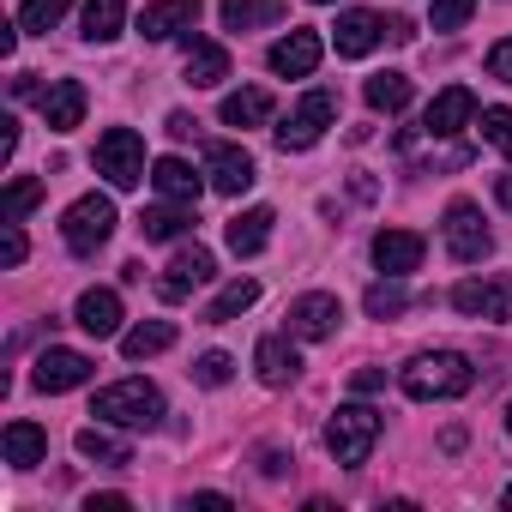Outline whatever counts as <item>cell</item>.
<instances>
[{"mask_svg": "<svg viewBox=\"0 0 512 512\" xmlns=\"http://www.w3.org/2000/svg\"><path fill=\"white\" fill-rule=\"evenodd\" d=\"M386 37H392V19H380V13H362V7H356V13H344V19H338V31H332V43H338V55H344V61H362V55H374Z\"/></svg>", "mask_w": 512, "mask_h": 512, "instance_id": "13", "label": "cell"}, {"mask_svg": "<svg viewBox=\"0 0 512 512\" xmlns=\"http://www.w3.org/2000/svg\"><path fill=\"white\" fill-rule=\"evenodd\" d=\"M37 199H43V181H37V175H19V181L7 187V223H25V217L37 211Z\"/></svg>", "mask_w": 512, "mask_h": 512, "instance_id": "36", "label": "cell"}, {"mask_svg": "<svg viewBox=\"0 0 512 512\" xmlns=\"http://www.w3.org/2000/svg\"><path fill=\"white\" fill-rule=\"evenodd\" d=\"M13 97H43V85H37V73H19V79H13Z\"/></svg>", "mask_w": 512, "mask_h": 512, "instance_id": "44", "label": "cell"}, {"mask_svg": "<svg viewBox=\"0 0 512 512\" xmlns=\"http://www.w3.org/2000/svg\"><path fill=\"white\" fill-rule=\"evenodd\" d=\"M25 253H31V247H25V229H19V223H7V241H0V260H7V266H25Z\"/></svg>", "mask_w": 512, "mask_h": 512, "instance_id": "39", "label": "cell"}, {"mask_svg": "<svg viewBox=\"0 0 512 512\" xmlns=\"http://www.w3.org/2000/svg\"><path fill=\"white\" fill-rule=\"evenodd\" d=\"M488 73H494V79H506V85H512V37H500V43H494V49H488Z\"/></svg>", "mask_w": 512, "mask_h": 512, "instance_id": "40", "label": "cell"}, {"mask_svg": "<svg viewBox=\"0 0 512 512\" xmlns=\"http://www.w3.org/2000/svg\"><path fill=\"white\" fill-rule=\"evenodd\" d=\"M422 253H428V241H422L416 229H380V235H374V266H380L386 278L416 272V266H422Z\"/></svg>", "mask_w": 512, "mask_h": 512, "instance_id": "18", "label": "cell"}, {"mask_svg": "<svg viewBox=\"0 0 512 512\" xmlns=\"http://www.w3.org/2000/svg\"><path fill=\"white\" fill-rule=\"evenodd\" d=\"M205 175H211V187L223 193V199H241L253 181H260V169H253V157L241 151V145H205Z\"/></svg>", "mask_w": 512, "mask_h": 512, "instance_id": "11", "label": "cell"}, {"mask_svg": "<svg viewBox=\"0 0 512 512\" xmlns=\"http://www.w3.org/2000/svg\"><path fill=\"white\" fill-rule=\"evenodd\" d=\"M127 25V7L121 0H85V13H79V37L85 43H115Z\"/></svg>", "mask_w": 512, "mask_h": 512, "instance_id": "29", "label": "cell"}, {"mask_svg": "<svg viewBox=\"0 0 512 512\" xmlns=\"http://www.w3.org/2000/svg\"><path fill=\"white\" fill-rule=\"evenodd\" d=\"M97 175H103L109 187L133 193V187L145 181V139H139L133 127H109V133L97 139Z\"/></svg>", "mask_w": 512, "mask_h": 512, "instance_id": "4", "label": "cell"}, {"mask_svg": "<svg viewBox=\"0 0 512 512\" xmlns=\"http://www.w3.org/2000/svg\"><path fill=\"white\" fill-rule=\"evenodd\" d=\"M211 272H217V260H211V247H181L175 260L163 266V278H157V290H163V302H187L199 284H211Z\"/></svg>", "mask_w": 512, "mask_h": 512, "instance_id": "10", "label": "cell"}, {"mask_svg": "<svg viewBox=\"0 0 512 512\" xmlns=\"http://www.w3.org/2000/svg\"><path fill=\"white\" fill-rule=\"evenodd\" d=\"M151 187H157L163 199H175V205H199V193H205V181H199L193 163H181V157H157V163H151Z\"/></svg>", "mask_w": 512, "mask_h": 512, "instance_id": "21", "label": "cell"}, {"mask_svg": "<svg viewBox=\"0 0 512 512\" xmlns=\"http://www.w3.org/2000/svg\"><path fill=\"white\" fill-rule=\"evenodd\" d=\"M494 199H500V205L512 211V175H500V181H494Z\"/></svg>", "mask_w": 512, "mask_h": 512, "instance_id": "46", "label": "cell"}, {"mask_svg": "<svg viewBox=\"0 0 512 512\" xmlns=\"http://www.w3.org/2000/svg\"><path fill=\"white\" fill-rule=\"evenodd\" d=\"M73 320H79L91 338H115V332H121V296H115V290H85L79 308H73Z\"/></svg>", "mask_w": 512, "mask_h": 512, "instance_id": "23", "label": "cell"}, {"mask_svg": "<svg viewBox=\"0 0 512 512\" xmlns=\"http://www.w3.org/2000/svg\"><path fill=\"white\" fill-rule=\"evenodd\" d=\"M482 139L512 163V109H506V103H488V109H482Z\"/></svg>", "mask_w": 512, "mask_h": 512, "instance_id": "35", "label": "cell"}, {"mask_svg": "<svg viewBox=\"0 0 512 512\" xmlns=\"http://www.w3.org/2000/svg\"><path fill=\"white\" fill-rule=\"evenodd\" d=\"M187 229H193V205H175V199H169V205H145V211H139V235H145V241H175V235H187Z\"/></svg>", "mask_w": 512, "mask_h": 512, "instance_id": "28", "label": "cell"}, {"mask_svg": "<svg viewBox=\"0 0 512 512\" xmlns=\"http://www.w3.org/2000/svg\"><path fill=\"white\" fill-rule=\"evenodd\" d=\"M350 386H356V392H380V386H386V374H380V368H356V374H350Z\"/></svg>", "mask_w": 512, "mask_h": 512, "instance_id": "42", "label": "cell"}, {"mask_svg": "<svg viewBox=\"0 0 512 512\" xmlns=\"http://www.w3.org/2000/svg\"><path fill=\"white\" fill-rule=\"evenodd\" d=\"M500 506H506V512H512V482H506V494H500Z\"/></svg>", "mask_w": 512, "mask_h": 512, "instance_id": "47", "label": "cell"}, {"mask_svg": "<svg viewBox=\"0 0 512 512\" xmlns=\"http://www.w3.org/2000/svg\"><path fill=\"white\" fill-rule=\"evenodd\" d=\"M223 79H229V49L187 31V85H193V91H211V85H223Z\"/></svg>", "mask_w": 512, "mask_h": 512, "instance_id": "20", "label": "cell"}, {"mask_svg": "<svg viewBox=\"0 0 512 512\" xmlns=\"http://www.w3.org/2000/svg\"><path fill=\"white\" fill-rule=\"evenodd\" d=\"M127 506H133L127 494H91L85 500V512H127Z\"/></svg>", "mask_w": 512, "mask_h": 512, "instance_id": "41", "label": "cell"}, {"mask_svg": "<svg viewBox=\"0 0 512 512\" xmlns=\"http://www.w3.org/2000/svg\"><path fill=\"white\" fill-rule=\"evenodd\" d=\"M374 440H380V410H368V404H338V410H332V422H326V452H332L344 470L368 464Z\"/></svg>", "mask_w": 512, "mask_h": 512, "instance_id": "3", "label": "cell"}, {"mask_svg": "<svg viewBox=\"0 0 512 512\" xmlns=\"http://www.w3.org/2000/svg\"><path fill=\"white\" fill-rule=\"evenodd\" d=\"M0 446H7V464H13V470H37V464L49 458V434H43L37 422H7Z\"/></svg>", "mask_w": 512, "mask_h": 512, "instance_id": "25", "label": "cell"}, {"mask_svg": "<svg viewBox=\"0 0 512 512\" xmlns=\"http://www.w3.org/2000/svg\"><path fill=\"white\" fill-rule=\"evenodd\" d=\"M332 121H338V97H332V91H308V97H302L278 127H272V133H278V145H284V151H308V145H320V139H326V127H332Z\"/></svg>", "mask_w": 512, "mask_h": 512, "instance_id": "6", "label": "cell"}, {"mask_svg": "<svg viewBox=\"0 0 512 512\" xmlns=\"http://www.w3.org/2000/svg\"><path fill=\"white\" fill-rule=\"evenodd\" d=\"M338 326H344V302H338V296L314 290V296H296V302H290V338L320 344V338H332Z\"/></svg>", "mask_w": 512, "mask_h": 512, "instance_id": "12", "label": "cell"}, {"mask_svg": "<svg viewBox=\"0 0 512 512\" xmlns=\"http://www.w3.org/2000/svg\"><path fill=\"white\" fill-rule=\"evenodd\" d=\"M290 464H296V458H284L278 446H266V452H260V470H266V476H284Z\"/></svg>", "mask_w": 512, "mask_h": 512, "instance_id": "43", "label": "cell"}, {"mask_svg": "<svg viewBox=\"0 0 512 512\" xmlns=\"http://www.w3.org/2000/svg\"><path fill=\"white\" fill-rule=\"evenodd\" d=\"M91 374H97V362H91L85 350H61V344H49V350L37 356V368H31V386L55 398V392H73V386H85Z\"/></svg>", "mask_w": 512, "mask_h": 512, "instance_id": "9", "label": "cell"}, {"mask_svg": "<svg viewBox=\"0 0 512 512\" xmlns=\"http://www.w3.org/2000/svg\"><path fill=\"white\" fill-rule=\"evenodd\" d=\"M175 344V326L169 320H145V326H133V332H121V356L127 362H145V356H163Z\"/></svg>", "mask_w": 512, "mask_h": 512, "instance_id": "31", "label": "cell"}, {"mask_svg": "<svg viewBox=\"0 0 512 512\" xmlns=\"http://www.w3.org/2000/svg\"><path fill=\"white\" fill-rule=\"evenodd\" d=\"M398 386H404V398H416V404L464 398V392L476 386V368H470L458 350H422V356H410V362H404Z\"/></svg>", "mask_w": 512, "mask_h": 512, "instance_id": "1", "label": "cell"}, {"mask_svg": "<svg viewBox=\"0 0 512 512\" xmlns=\"http://www.w3.org/2000/svg\"><path fill=\"white\" fill-rule=\"evenodd\" d=\"M253 368H260L266 386H290L302 374V356H296L290 338H260V344H253Z\"/></svg>", "mask_w": 512, "mask_h": 512, "instance_id": "22", "label": "cell"}, {"mask_svg": "<svg viewBox=\"0 0 512 512\" xmlns=\"http://www.w3.org/2000/svg\"><path fill=\"white\" fill-rule=\"evenodd\" d=\"M163 127H169V133H175V139H193V127H199V121H193V115H169V121H163Z\"/></svg>", "mask_w": 512, "mask_h": 512, "instance_id": "45", "label": "cell"}, {"mask_svg": "<svg viewBox=\"0 0 512 512\" xmlns=\"http://www.w3.org/2000/svg\"><path fill=\"white\" fill-rule=\"evenodd\" d=\"M199 25V0H151L139 13V37L145 43H169V37H187Z\"/></svg>", "mask_w": 512, "mask_h": 512, "instance_id": "15", "label": "cell"}, {"mask_svg": "<svg viewBox=\"0 0 512 512\" xmlns=\"http://www.w3.org/2000/svg\"><path fill=\"white\" fill-rule=\"evenodd\" d=\"M67 7H73V0H25V7H19V31H25V37H43V31L61 25Z\"/></svg>", "mask_w": 512, "mask_h": 512, "instance_id": "34", "label": "cell"}, {"mask_svg": "<svg viewBox=\"0 0 512 512\" xmlns=\"http://www.w3.org/2000/svg\"><path fill=\"white\" fill-rule=\"evenodd\" d=\"M362 308H368V320H398V314L410 308V290H404L398 278H386V284H374V290L362 296Z\"/></svg>", "mask_w": 512, "mask_h": 512, "instance_id": "33", "label": "cell"}, {"mask_svg": "<svg viewBox=\"0 0 512 512\" xmlns=\"http://www.w3.org/2000/svg\"><path fill=\"white\" fill-rule=\"evenodd\" d=\"M109 235H115V199H109V193H85V199L67 205V217H61V241H67L73 253H97Z\"/></svg>", "mask_w": 512, "mask_h": 512, "instance_id": "5", "label": "cell"}, {"mask_svg": "<svg viewBox=\"0 0 512 512\" xmlns=\"http://www.w3.org/2000/svg\"><path fill=\"white\" fill-rule=\"evenodd\" d=\"M320 55H326L320 31H290V37H278V43H272L266 67H272L278 79H308V73L320 67Z\"/></svg>", "mask_w": 512, "mask_h": 512, "instance_id": "14", "label": "cell"}, {"mask_svg": "<svg viewBox=\"0 0 512 512\" xmlns=\"http://www.w3.org/2000/svg\"><path fill=\"white\" fill-rule=\"evenodd\" d=\"M506 428H512V404H506Z\"/></svg>", "mask_w": 512, "mask_h": 512, "instance_id": "48", "label": "cell"}, {"mask_svg": "<svg viewBox=\"0 0 512 512\" xmlns=\"http://www.w3.org/2000/svg\"><path fill=\"white\" fill-rule=\"evenodd\" d=\"M91 416H97V422H115V428H145V434H151V428L163 422V392H157L151 380H115V386L97 392Z\"/></svg>", "mask_w": 512, "mask_h": 512, "instance_id": "2", "label": "cell"}, {"mask_svg": "<svg viewBox=\"0 0 512 512\" xmlns=\"http://www.w3.org/2000/svg\"><path fill=\"white\" fill-rule=\"evenodd\" d=\"M217 13H223V31H260L290 13V0H217Z\"/></svg>", "mask_w": 512, "mask_h": 512, "instance_id": "24", "label": "cell"}, {"mask_svg": "<svg viewBox=\"0 0 512 512\" xmlns=\"http://www.w3.org/2000/svg\"><path fill=\"white\" fill-rule=\"evenodd\" d=\"M314 7H332V0H314Z\"/></svg>", "mask_w": 512, "mask_h": 512, "instance_id": "49", "label": "cell"}, {"mask_svg": "<svg viewBox=\"0 0 512 512\" xmlns=\"http://www.w3.org/2000/svg\"><path fill=\"white\" fill-rule=\"evenodd\" d=\"M229 374H235V362H229L223 350H205V356L193 362V380H199V386H229Z\"/></svg>", "mask_w": 512, "mask_h": 512, "instance_id": "37", "label": "cell"}, {"mask_svg": "<svg viewBox=\"0 0 512 512\" xmlns=\"http://www.w3.org/2000/svg\"><path fill=\"white\" fill-rule=\"evenodd\" d=\"M470 115H476V91H470V85H446V91L428 103L422 133H428V139H452V133H464Z\"/></svg>", "mask_w": 512, "mask_h": 512, "instance_id": "17", "label": "cell"}, {"mask_svg": "<svg viewBox=\"0 0 512 512\" xmlns=\"http://www.w3.org/2000/svg\"><path fill=\"white\" fill-rule=\"evenodd\" d=\"M446 253H452L458 266H476V260H488V253H494V235L482 229V211L470 199H452L446 205Z\"/></svg>", "mask_w": 512, "mask_h": 512, "instance_id": "7", "label": "cell"}, {"mask_svg": "<svg viewBox=\"0 0 512 512\" xmlns=\"http://www.w3.org/2000/svg\"><path fill=\"white\" fill-rule=\"evenodd\" d=\"M85 85L79 79H49L43 85V97H37V109H43V121H49V133H73L79 121H85Z\"/></svg>", "mask_w": 512, "mask_h": 512, "instance_id": "16", "label": "cell"}, {"mask_svg": "<svg viewBox=\"0 0 512 512\" xmlns=\"http://www.w3.org/2000/svg\"><path fill=\"white\" fill-rule=\"evenodd\" d=\"M73 446H79V458H97V464H109V470L133 464V446H127V440H115L109 428H79V434H73Z\"/></svg>", "mask_w": 512, "mask_h": 512, "instance_id": "32", "label": "cell"}, {"mask_svg": "<svg viewBox=\"0 0 512 512\" xmlns=\"http://www.w3.org/2000/svg\"><path fill=\"white\" fill-rule=\"evenodd\" d=\"M362 97H368V109H380V115H404L410 97H416V85H410V73H374V79L362 85Z\"/></svg>", "mask_w": 512, "mask_h": 512, "instance_id": "27", "label": "cell"}, {"mask_svg": "<svg viewBox=\"0 0 512 512\" xmlns=\"http://www.w3.org/2000/svg\"><path fill=\"white\" fill-rule=\"evenodd\" d=\"M272 211L266 205H247V211H235L229 217V229H223V241H229V253L235 260H253V253H266V241H272Z\"/></svg>", "mask_w": 512, "mask_h": 512, "instance_id": "19", "label": "cell"}, {"mask_svg": "<svg viewBox=\"0 0 512 512\" xmlns=\"http://www.w3.org/2000/svg\"><path fill=\"white\" fill-rule=\"evenodd\" d=\"M452 308L464 320H494V326H512V278H464L452 290Z\"/></svg>", "mask_w": 512, "mask_h": 512, "instance_id": "8", "label": "cell"}, {"mask_svg": "<svg viewBox=\"0 0 512 512\" xmlns=\"http://www.w3.org/2000/svg\"><path fill=\"white\" fill-rule=\"evenodd\" d=\"M476 13V0H434V31H458Z\"/></svg>", "mask_w": 512, "mask_h": 512, "instance_id": "38", "label": "cell"}, {"mask_svg": "<svg viewBox=\"0 0 512 512\" xmlns=\"http://www.w3.org/2000/svg\"><path fill=\"white\" fill-rule=\"evenodd\" d=\"M253 302H260V284H253V278H235V284H223V290L211 296L205 326H229V320H235V314H247Z\"/></svg>", "mask_w": 512, "mask_h": 512, "instance_id": "30", "label": "cell"}, {"mask_svg": "<svg viewBox=\"0 0 512 512\" xmlns=\"http://www.w3.org/2000/svg\"><path fill=\"white\" fill-rule=\"evenodd\" d=\"M217 115H223V127H260V121H272V91H260V85L229 91Z\"/></svg>", "mask_w": 512, "mask_h": 512, "instance_id": "26", "label": "cell"}]
</instances>
